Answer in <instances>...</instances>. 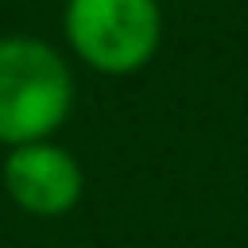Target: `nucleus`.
Wrapping results in <instances>:
<instances>
[{"instance_id":"obj_3","label":"nucleus","mask_w":248,"mask_h":248,"mask_svg":"<svg viewBox=\"0 0 248 248\" xmlns=\"http://www.w3.org/2000/svg\"><path fill=\"white\" fill-rule=\"evenodd\" d=\"M0 186L12 198V205L23 209L27 217L54 221L81 202L85 170L74 159V151H66L62 143L35 140V143L8 147L0 163Z\"/></svg>"},{"instance_id":"obj_2","label":"nucleus","mask_w":248,"mask_h":248,"mask_svg":"<svg viewBox=\"0 0 248 248\" xmlns=\"http://www.w3.org/2000/svg\"><path fill=\"white\" fill-rule=\"evenodd\" d=\"M62 35L93 74L128 78L159 54L163 8L159 0H66Z\"/></svg>"},{"instance_id":"obj_1","label":"nucleus","mask_w":248,"mask_h":248,"mask_svg":"<svg viewBox=\"0 0 248 248\" xmlns=\"http://www.w3.org/2000/svg\"><path fill=\"white\" fill-rule=\"evenodd\" d=\"M74 112V74L58 46L35 35H0V143L54 140Z\"/></svg>"}]
</instances>
